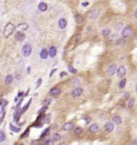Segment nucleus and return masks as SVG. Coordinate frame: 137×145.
<instances>
[{
  "label": "nucleus",
  "instance_id": "nucleus-9",
  "mask_svg": "<svg viewBox=\"0 0 137 145\" xmlns=\"http://www.w3.org/2000/svg\"><path fill=\"white\" fill-rule=\"evenodd\" d=\"M88 131L91 134L97 133L98 131H99V125L96 124V123H94V124H92L91 126H90V127L88 128Z\"/></svg>",
  "mask_w": 137,
  "mask_h": 145
},
{
  "label": "nucleus",
  "instance_id": "nucleus-26",
  "mask_svg": "<svg viewBox=\"0 0 137 145\" xmlns=\"http://www.w3.org/2000/svg\"><path fill=\"white\" fill-rule=\"evenodd\" d=\"M5 140V134L4 131H0V142H4Z\"/></svg>",
  "mask_w": 137,
  "mask_h": 145
},
{
  "label": "nucleus",
  "instance_id": "nucleus-10",
  "mask_svg": "<svg viewBox=\"0 0 137 145\" xmlns=\"http://www.w3.org/2000/svg\"><path fill=\"white\" fill-rule=\"evenodd\" d=\"M25 38H26L25 34H24L23 32H17L16 35H15V39H16L17 41H19V42L23 41L24 39H25Z\"/></svg>",
  "mask_w": 137,
  "mask_h": 145
},
{
  "label": "nucleus",
  "instance_id": "nucleus-37",
  "mask_svg": "<svg viewBox=\"0 0 137 145\" xmlns=\"http://www.w3.org/2000/svg\"><path fill=\"white\" fill-rule=\"evenodd\" d=\"M29 131H30V130H29V128H28V129H27V130H26V132H25V133H26V134H24V135H23V136H21V137H22V138H23V137H26V136H28V133H29Z\"/></svg>",
  "mask_w": 137,
  "mask_h": 145
},
{
  "label": "nucleus",
  "instance_id": "nucleus-13",
  "mask_svg": "<svg viewBox=\"0 0 137 145\" xmlns=\"http://www.w3.org/2000/svg\"><path fill=\"white\" fill-rule=\"evenodd\" d=\"M48 54L50 57H51V58H53V57H55L56 56V54H57V49H56V47H51L50 49H49V52Z\"/></svg>",
  "mask_w": 137,
  "mask_h": 145
},
{
  "label": "nucleus",
  "instance_id": "nucleus-5",
  "mask_svg": "<svg viewBox=\"0 0 137 145\" xmlns=\"http://www.w3.org/2000/svg\"><path fill=\"white\" fill-rule=\"evenodd\" d=\"M104 128H105V130H106L107 132L111 133V132H113L114 129V124L111 122H107L106 124H105V126H104Z\"/></svg>",
  "mask_w": 137,
  "mask_h": 145
},
{
  "label": "nucleus",
  "instance_id": "nucleus-14",
  "mask_svg": "<svg viewBox=\"0 0 137 145\" xmlns=\"http://www.w3.org/2000/svg\"><path fill=\"white\" fill-rule=\"evenodd\" d=\"M113 122L116 125H120V123L122 122V120H121V118H120V116L115 115L113 117Z\"/></svg>",
  "mask_w": 137,
  "mask_h": 145
},
{
  "label": "nucleus",
  "instance_id": "nucleus-12",
  "mask_svg": "<svg viewBox=\"0 0 137 145\" xmlns=\"http://www.w3.org/2000/svg\"><path fill=\"white\" fill-rule=\"evenodd\" d=\"M73 127H74V125H73V122H67V123H65V124H64L63 129L66 131H69V130H71L72 128H73Z\"/></svg>",
  "mask_w": 137,
  "mask_h": 145
},
{
  "label": "nucleus",
  "instance_id": "nucleus-33",
  "mask_svg": "<svg viewBox=\"0 0 137 145\" xmlns=\"http://www.w3.org/2000/svg\"><path fill=\"white\" fill-rule=\"evenodd\" d=\"M51 102V100H46V101L43 102V105L44 106H47V105H49Z\"/></svg>",
  "mask_w": 137,
  "mask_h": 145
},
{
  "label": "nucleus",
  "instance_id": "nucleus-23",
  "mask_svg": "<svg viewBox=\"0 0 137 145\" xmlns=\"http://www.w3.org/2000/svg\"><path fill=\"white\" fill-rule=\"evenodd\" d=\"M126 83H127V80H126V79H122V80L120 81V83H119V87H120V88H124L126 86Z\"/></svg>",
  "mask_w": 137,
  "mask_h": 145
},
{
  "label": "nucleus",
  "instance_id": "nucleus-29",
  "mask_svg": "<svg viewBox=\"0 0 137 145\" xmlns=\"http://www.w3.org/2000/svg\"><path fill=\"white\" fill-rule=\"evenodd\" d=\"M46 110H47V106H44V107H42V108H41V109H40L39 111V113L40 115H41V114L45 113V112H46Z\"/></svg>",
  "mask_w": 137,
  "mask_h": 145
},
{
  "label": "nucleus",
  "instance_id": "nucleus-8",
  "mask_svg": "<svg viewBox=\"0 0 137 145\" xmlns=\"http://www.w3.org/2000/svg\"><path fill=\"white\" fill-rule=\"evenodd\" d=\"M117 71V67L115 65H111L110 67H108V69H107V75L109 76H113L116 72Z\"/></svg>",
  "mask_w": 137,
  "mask_h": 145
},
{
  "label": "nucleus",
  "instance_id": "nucleus-38",
  "mask_svg": "<svg viewBox=\"0 0 137 145\" xmlns=\"http://www.w3.org/2000/svg\"><path fill=\"white\" fill-rule=\"evenodd\" d=\"M56 70H57V69H56V68H54V69H52V70H51V73H50V75H49V76H50V78H51V76H52V74H53V73H54V72H56Z\"/></svg>",
  "mask_w": 137,
  "mask_h": 145
},
{
  "label": "nucleus",
  "instance_id": "nucleus-4",
  "mask_svg": "<svg viewBox=\"0 0 137 145\" xmlns=\"http://www.w3.org/2000/svg\"><path fill=\"white\" fill-rule=\"evenodd\" d=\"M117 76L118 77H120V78H122L124 76L126 75V73H127V70H126V67L124 66H121L119 68L117 69Z\"/></svg>",
  "mask_w": 137,
  "mask_h": 145
},
{
  "label": "nucleus",
  "instance_id": "nucleus-36",
  "mask_svg": "<svg viewBox=\"0 0 137 145\" xmlns=\"http://www.w3.org/2000/svg\"><path fill=\"white\" fill-rule=\"evenodd\" d=\"M66 75H67V72H61L60 74V77H64V76H66Z\"/></svg>",
  "mask_w": 137,
  "mask_h": 145
},
{
  "label": "nucleus",
  "instance_id": "nucleus-30",
  "mask_svg": "<svg viewBox=\"0 0 137 145\" xmlns=\"http://www.w3.org/2000/svg\"><path fill=\"white\" fill-rule=\"evenodd\" d=\"M134 105V99H131L128 102V107H133V106Z\"/></svg>",
  "mask_w": 137,
  "mask_h": 145
},
{
  "label": "nucleus",
  "instance_id": "nucleus-11",
  "mask_svg": "<svg viewBox=\"0 0 137 145\" xmlns=\"http://www.w3.org/2000/svg\"><path fill=\"white\" fill-rule=\"evenodd\" d=\"M67 26V22L65 18H60V20H59V27H60V29H65Z\"/></svg>",
  "mask_w": 137,
  "mask_h": 145
},
{
  "label": "nucleus",
  "instance_id": "nucleus-25",
  "mask_svg": "<svg viewBox=\"0 0 137 145\" xmlns=\"http://www.w3.org/2000/svg\"><path fill=\"white\" fill-rule=\"evenodd\" d=\"M52 139L54 140V141H60L61 136H60V134L55 133V134H53V136H52Z\"/></svg>",
  "mask_w": 137,
  "mask_h": 145
},
{
  "label": "nucleus",
  "instance_id": "nucleus-41",
  "mask_svg": "<svg viewBox=\"0 0 137 145\" xmlns=\"http://www.w3.org/2000/svg\"><path fill=\"white\" fill-rule=\"evenodd\" d=\"M134 17H135L137 18V10L135 11V12H134Z\"/></svg>",
  "mask_w": 137,
  "mask_h": 145
},
{
  "label": "nucleus",
  "instance_id": "nucleus-7",
  "mask_svg": "<svg viewBox=\"0 0 137 145\" xmlns=\"http://www.w3.org/2000/svg\"><path fill=\"white\" fill-rule=\"evenodd\" d=\"M83 93V89L81 87H77V88H75L73 92H72V96L73 97H79Z\"/></svg>",
  "mask_w": 137,
  "mask_h": 145
},
{
  "label": "nucleus",
  "instance_id": "nucleus-40",
  "mask_svg": "<svg viewBox=\"0 0 137 145\" xmlns=\"http://www.w3.org/2000/svg\"><path fill=\"white\" fill-rule=\"evenodd\" d=\"M88 4H89L88 2H86V3H83V4H82V5H83V6H87Z\"/></svg>",
  "mask_w": 137,
  "mask_h": 145
},
{
  "label": "nucleus",
  "instance_id": "nucleus-6",
  "mask_svg": "<svg viewBox=\"0 0 137 145\" xmlns=\"http://www.w3.org/2000/svg\"><path fill=\"white\" fill-rule=\"evenodd\" d=\"M61 94V89L59 88V87H53L52 89H51V91L49 92V94L52 97H55V96L60 95Z\"/></svg>",
  "mask_w": 137,
  "mask_h": 145
},
{
  "label": "nucleus",
  "instance_id": "nucleus-39",
  "mask_svg": "<svg viewBox=\"0 0 137 145\" xmlns=\"http://www.w3.org/2000/svg\"><path fill=\"white\" fill-rule=\"evenodd\" d=\"M90 122H91V118H89V117H88V118H86V123H89Z\"/></svg>",
  "mask_w": 137,
  "mask_h": 145
},
{
  "label": "nucleus",
  "instance_id": "nucleus-44",
  "mask_svg": "<svg viewBox=\"0 0 137 145\" xmlns=\"http://www.w3.org/2000/svg\"><path fill=\"white\" fill-rule=\"evenodd\" d=\"M136 145H137V144H136Z\"/></svg>",
  "mask_w": 137,
  "mask_h": 145
},
{
  "label": "nucleus",
  "instance_id": "nucleus-24",
  "mask_svg": "<svg viewBox=\"0 0 137 145\" xmlns=\"http://www.w3.org/2000/svg\"><path fill=\"white\" fill-rule=\"evenodd\" d=\"M31 100H30V101L28 102V103H27V104H26L22 109H21V114H24L26 110H27V108L29 107V106H30V104H31Z\"/></svg>",
  "mask_w": 137,
  "mask_h": 145
},
{
  "label": "nucleus",
  "instance_id": "nucleus-28",
  "mask_svg": "<svg viewBox=\"0 0 137 145\" xmlns=\"http://www.w3.org/2000/svg\"><path fill=\"white\" fill-rule=\"evenodd\" d=\"M124 42H125V38H121L116 41V44H117V45H122V44H124Z\"/></svg>",
  "mask_w": 137,
  "mask_h": 145
},
{
  "label": "nucleus",
  "instance_id": "nucleus-16",
  "mask_svg": "<svg viewBox=\"0 0 137 145\" xmlns=\"http://www.w3.org/2000/svg\"><path fill=\"white\" fill-rule=\"evenodd\" d=\"M39 10L40 12H46V10H47V4L46 3H44V2H41V3L39 4Z\"/></svg>",
  "mask_w": 137,
  "mask_h": 145
},
{
  "label": "nucleus",
  "instance_id": "nucleus-1",
  "mask_svg": "<svg viewBox=\"0 0 137 145\" xmlns=\"http://www.w3.org/2000/svg\"><path fill=\"white\" fill-rule=\"evenodd\" d=\"M15 31V26L12 23H8L4 27V36L5 38H8L9 36L11 34H12Z\"/></svg>",
  "mask_w": 137,
  "mask_h": 145
},
{
  "label": "nucleus",
  "instance_id": "nucleus-3",
  "mask_svg": "<svg viewBox=\"0 0 137 145\" xmlns=\"http://www.w3.org/2000/svg\"><path fill=\"white\" fill-rule=\"evenodd\" d=\"M22 52H23L24 56H26V57H28V56L31 54V45H29V44H26V45H25V46L23 47Z\"/></svg>",
  "mask_w": 137,
  "mask_h": 145
},
{
  "label": "nucleus",
  "instance_id": "nucleus-2",
  "mask_svg": "<svg viewBox=\"0 0 137 145\" xmlns=\"http://www.w3.org/2000/svg\"><path fill=\"white\" fill-rule=\"evenodd\" d=\"M132 35H133V29H132V27H130V26L125 27V28L122 30V32H121V36H122V38H130Z\"/></svg>",
  "mask_w": 137,
  "mask_h": 145
},
{
  "label": "nucleus",
  "instance_id": "nucleus-35",
  "mask_svg": "<svg viewBox=\"0 0 137 145\" xmlns=\"http://www.w3.org/2000/svg\"><path fill=\"white\" fill-rule=\"evenodd\" d=\"M41 82H42V80H41V79H39V80L38 81V82H37V86H36V88H38V87H39L40 84H41Z\"/></svg>",
  "mask_w": 137,
  "mask_h": 145
},
{
  "label": "nucleus",
  "instance_id": "nucleus-21",
  "mask_svg": "<svg viewBox=\"0 0 137 145\" xmlns=\"http://www.w3.org/2000/svg\"><path fill=\"white\" fill-rule=\"evenodd\" d=\"M12 80H13V78H12V75H7L6 76L5 80H4V81H5V83L7 85H10L12 82Z\"/></svg>",
  "mask_w": 137,
  "mask_h": 145
},
{
  "label": "nucleus",
  "instance_id": "nucleus-20",
  "mask_svg": "<svg viewBox=\"0 0 137 145\" xmlns=\"http://www.w3.org/2000/svg\"><path fill=\"white\" fill-rule=\"evenodd\" d=\"M10 129L12 131H13V132H15V133H17V132L20 131V128H17V127H16V126H14V125L12 124H10Z\"/></svg>",
  "mask_w": 137,
  "mask_h": 145
},
{
  "label": "nucleus",
  "instance_id": "nucleus-19",
  "mask_svg": "<svg viewBox=\"0 0 137 145\" xmlns=\"http://www.w3.org/2000/svg\"><path fill=\"white\" fill-rule=\"evenodd\" d=\"M110 33H111V30L109 28H105L101 31V34L103 36H108V35H110Z\"/></svg>",
  "mask_w": 137,
  "mask_h": 145
},
{
  "label": "nucleus",
  "instance_id": "nucleus-31",
  "mask_svg": "<svg viewBox=\"0 0 137 145\" xmlns=\"http://www.w3.org/2000/svg\"><path fill=\"white\" fill-rule=\"evenodd\" d=\"M80 84V81L77 80V79H75V80H73L72 81V85H79Z\"/></svg>",
  "mask_w": 137,
  "mask_h": 145
},
{
  "label": "nucleus",
  "instance_id": "nucleus-15",
  "mask_svg": "<svg viewBox=\"0 0 137 145\" xmlns=\"http://www.w3.org/2000/svg\"><path fill=\"white\" fill-rule=\"evenodd\" d=\"M98 16H99V10L98 9L93 10L91 12V13H90V18H92V19H95Z\"/></svg>",
  "mask_w": 137,
  "mask_h": 145
},
{
  "label": "nucleus",
  "instance_id": "nucleus-27",
  "mask_svg": "<svg viewBox=\"0 0 137 145\" xmlns=\"http://www.w3.org/2000/svg\"><path fill=\"white\" fill-rule=\"evenodd\" d=\"M68 69L70 71V72H72V73H76L77 72V70L75 69V68H73L72 66H68Z\"/></svg>",
  "mask_w": 137,
  "mask_h": 145
},
{
  "label": "nucleus",
  "instance_id": "nucleus-43",
  "mask_svg": "<svg viewBox=\"0 0 137 145\" xmlns=\"http://www.w3.org/2000/svg\"><path fill=\"white\" fill-rule=\"evenodd\" d=\"M135 92L137 93V86H136V87H135Z\"/></svg>",
  "mask_w": 137,
  "mask_h": 145
},
{
  "label": "nucleus",
  "instance_id": "nucleus-42",
  "mask_svg": "<svg viewBox=\"0 0 137 145\" xmlns=\"http://www.w3.org/2000/svg\"><path fill=\"white\" fill-rule=\"evenodd\" d=\"M58 145H67V144L65 143V142H61V143H60V144H58Z\"/></svg>",
  "mask_w": 137,
  "mask_h": 145
},
{
  "label": "nucleus",
  "instance_id": "nucleus-22",
  "mask_svg": "<svg viewBox=\"0 0 137 145\" xmlns=\"http://www.w3.org/2000/svg\"><path fill=\"white\" fill-rule=\"evenodd\" d=\"M74 133H75V135L79 136V135L83 133V128H80V127H76V128H74Z\"/></svg>",
  "mask_w": 137,
  "mask_h": 145
},
{
  "label": "nucleus",
  "instance_id": "nucleus-17",
  "mask_svg": "<svg viewBox=\"0 0 137 145\" xmlns=\"http://www.w3.org/2000/svg\"><path fill=\"white\" fill-rule=\"evenodd\" d=\"M48 57V52L46 49H42L41 52H40V58L42 60H46V58Z\"/></svg>",
  "mask_w": 137,
  "mask_h": 145
},
{
  "label": "nucleus",
  "instance_id": "nucleus-32",
  "mask_svg": "<svg viewBox=\"0 0 137 145\" xmlns=\"http://www.w3.org/2000/svg\"><path fill=\"white\" fill-rule=\"evenodd\" d=\"M54 144V142L52 141V140H48V141H46L45 145H53Z\"/></svg>",
  "mask_w": 137,
  "mask_h": 145
},
{
  "label": "nucleus",
  "instance_id": "nucleus-18",
  "mask_svg": "<svg viewBox=\"0 0 137 145\" xmlns=\"http://www.w3.org/2000/svg\"><path fill=\"white\" fill-rule=\"evenodd\" d=\"M75 20L77 22V24H82L84 22V17L81 15H76L75 16Z\"/></svg>",
  "mask_w": 137,
  "mask_h": 145
},
{
  "label": "nucleus",
  "instance_id": "nucleus-34",
  "mask_svg": "<svg viewBox=\"0 0 137 145\" xmlns=\"http://www.w3.org/2000/svg\"><path fill=\"white\" fill-rule=\"evenodd\" d=\"M48 131H49V128H47V129H46V130H45V131H44V132H43V134L41 135V137H44V136H46V134L48 133Z\"/></svg>",
  "mask_w": 137,
  "mask_h": 145
}]
</instances>
